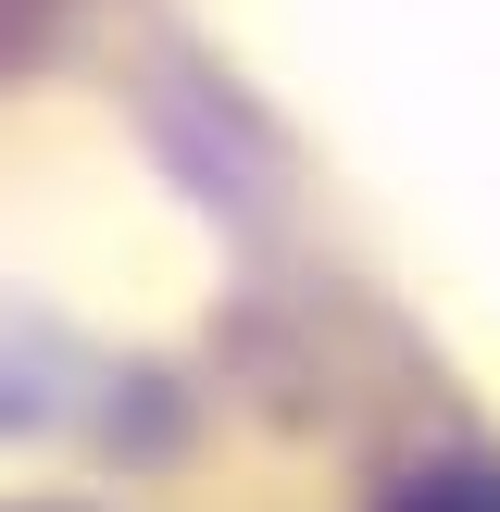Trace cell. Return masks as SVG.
Masks as SVG:
<instances>
[{"mask_svg": "<svg viewBox=\"0 0 500 512\" xmlns=\"http://www.w3.org/2000/svg\"><path fill=\"white\" fill-rule=\"evenodd\" d=\"M400 512H500L488 475H425V488H400Z\"/></svg>", "mask_w": 500, "mask_h": 512, "instance_id": "6da1fadb", "label": "cell"}, {"mask_svg": "<svg viewBox=\"0 0 500 512\" xmlns=\"http://www.w3.org/2000/svg\"><path fill=\"white\" fill-rule=\"evenodd\" d=\"M38 50V0H0V63H25Z\"/></svg>", "mask_w": 500, "mask_h": 512, "instance_id": "7a4b0ae2", "label": "cell"}]
</instances>
